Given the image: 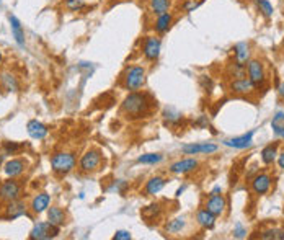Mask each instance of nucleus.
I'll use <instances>...</instances> for the list:
<instances>
[{"label": "nucleus", "instance_id": "nucleus-1", "mask_svg": "<svg viewBox=\"0 0 284 240\" xmlns=\"http://www.w3.org/2000/svg\"><path fill=\"white\" fill-rule=\"evenodd\" d=\"M152 101L149 98V95L141 93V92H131L126 98L123 100L120 111L126 119L136 121L142 119L150 113Z\"/></svg>", "mask_w": 284, "mask_h": 240}, {"label": "nucleus", "instance_id": "nucleus-2", "mask_svg": "<svg viewBox=\"0 0 284 240\" xmlns=\"http://www.w3.org/2000/svg\"><path fill=\"white\" fill-rule=\"evenodd\" d=\"M145 80H147V71L142 66H129L121 75V84L129 92L141 90L145 85Z\"/></svg>", "mask_w": 284, "mask_h": 240}, {"label": "nucleus", "instance_id": "nucleus-3", "mask_svg": "<svg viewBox=\"0 0 284 240\" xmlns=\"http://www.w3.org/2000/svg\"><path fill=\"white\" fill-rule=\"evenodd\" d=\"M103 163V154L100 149L92 147L84 152V155L79 160V170L82 173H93V171L100 170Z\"/></svg>", "mask_w": 284, "mask_h": 240}, {"label": "nucleus", "instance_id": "nucleus-4", "mask_svg": "<svg viewBox=\"0 0 284 240\" xmlns=\"http://www.w3.org/2000/svg\"><path fill=\"white\" fill-rule=\"evenodd\" d=\"M77 159L72 152H56L51 157V168L58 175H67L75 168Z\"/></svg>", "mask_w": 284, "mask_h": 240}, {"label": "nucleus", "instance_id": "nucleus-5", "mask_svg": "<svg viewBox=\"0 0 284 240\" xmlns=\"http://www.w3.org/2000/svg\"><path fill=\"white\" fill-rule=\"evenodd\" d=\"M160 51H162V39L158 38V34H150V36H145L142 41V56L145 61L149 63H155V61L160 57Z\"/></svg>", "mask_w": 284, "mask_h": 240}, {"label": "nucleus", "instance_id": "nucleus-6", "mask_svg": "<svg viewBox=\"0 0 284 240\" xmlns=\"http://www.w3.org/2000/svg\"><path fill=\"white\" fill-rule=\"evenodd\" d=\"M59 232H61V227H58V225L51 224L49 221H46V222H38V224H34V227L31 229L30 238H31V240H49V238L58 237Z\"/></svg>", "mask_w": 284, "mask_h": 240}, {"label": "nucleus", "instance_id": "nucleus-7", "mask_svg": "<svg viewBox=\"0 0 284 240\" xmlns=\"http://www.w3.org/2000/svg\"><path fill=\"white\" fill-rule=\"evenodd\" d=\"M22 188H23L22 182L15 180V178L5 180L2 185H0V200L7 201V203L18 200V198L22 196Z\"/></svg>", "mask_w": 284, "mask_h": 240}, {"label": "nucleus", "instance_id": "nucleus-8", "mask_svg": "<svg viewBox=\"0 0 284 240\" xmlns=\"http://www.w3.org/2000/svg\"><path fill=\"white\" fill-rule=\"evenodd\" d=\"M219 150L217 144L212 142H191L182 146V152L185 155H211Z\"/></svg>", "mask_w": 284, "mask_h": 240}, {"label": "nucleus", "instance_id": "nucleus-9", "mask_svg": "<svg viewBox=\"0 0 284 240\" xmlns=\"http://www.w3.org/2000/svg\"><path fill=\"white\" fill-rule=\"evenodd\" d=\"M247 77L250 79L255 87H261L266 82V71L261 61L250 59L247 63Z\"/></svg>", "mask_w": 284, "mask_h": 240}, {"label": "nucleus", "instance_id": "nucleus-10", "mask_svg": "<svg viewBox=\"0 0 284 240\" xmlns=\"http://www.w3.org/2000/svg\"><path fill=\"white\" fill-rule=\"evenodd\" d=\"M271 183H273V180H271V176H269V173L261 171V173H256L250 180V190L253 195L263 196L271 190Z\"/></svg>", "mask_w": 284, "mask_h": 240}, {"label": "nucleus", "instance_id": "nucleus-11", "mask_svg": "<svg viewBox=\"0 0 284 240\" xmlns=\"http://www.w3.org/2000/svg\"><path fill=\"white\" fill-rule=\"evenodd\" d=\"M28 170V160L17 157V159H10L4 165V173L9 178H18L22 176L25 171Z\"/></svg>", "mask_w": 284, "mask_h": 240}, {"label": "nucleus", "instance_id": "nucleus-12", "mask_svg": "<svg viewBox=\"0 0 284 240\" xmlns=\"http://www.w3.org/2000/svg\"><path fill=\"white\" fill-rule=\"evenodd\" d=\"M204 208L209 212H212L216 217H219V216H222L225 212L227 201H225V198L222 195H209V198H207V201L204 204Z\"/></svg>", "mask_w": 284, "mask_h": 240}, {"label": "nucleus", "instance_id": "nucleus-13", "mask_svg": "<svg viewBox=\"0 0 284 240\" xmlns=\"http://www.w3.org/2000/svg\"><path fill=\"white\" fill-rule=\"evenodd\" d=\"M229 88H231V92L235 95H250L255 92L256 87L248 77H242V79H234L231 82V85H229Z\"/></svg>", "mask_w": 284, "mask_h": 240}, {"label": "nucleus", "instance_id": "nucleus-14", "mask_svg": "<svg viewBox=\"0 0 284 240\" xmlns=\"http://www.w3.org/2000/svg\"><path fill=\"white\" fill-rule=\"evenodd\" d=\"M199 165V162L196 159H182V160H177L175 163H172L170 165V173L173 175H186L190 173V171L196 170Z\"/></svg>", "mask_w": 284, "mask_h": 240}, {"label": "nucleus", "instance_id": "nucleus-15", "mask_svg": "<svg viewBox=\"0 0 284 240\" xmlns=\"http://www.w3.org/2000/svg\"><path fill=\"white\" fill-rule=\"evenodd\" d=\"M253 134H255V129L252 131H248L247 134H242V136H237V137H231V139H225L224 144L227 147H234V149H248L252 146L253 142Z\"/></svg>", "mask_w": 284, "mask_h": 240}, {"label": "nucleus", "instance_id": "nucleus-16", "mask_svg": "<svg viewBox=\"0 0 284 240\" xmlns=\"http://www.w3.org/2000/svg\"><path fill=\"white\" fill-rule=\"evenodd\" d=\"M173 25V15L170 12H165L162 15H157V18L154 20V26H152V30L155 31V34L158 36H162V34L167 33Z\"/></svg>", "mask_w": 284, "mask_h": 240}, {"label": "nucleus", "instance_id": "nucleus-17", "mask_svg": "<svg viewBox=\"0 0 284 240\" xmlns=\"http://www.w3.org/2000/svg\"><path fill=\"white\" fill-rule=\"evenodd\" d=\"M51 204V195L49 193H38L36 196H33V200L30 203V209L34 214H43L44 211H47Z\"/></svg>", "mask_w": 284, "mask_h": 240}, {"label": "nucleus", "instance_id": "nucleus-18", "mask_svg": "<svg viewBox=\"0 0 284 240\" xmlns=\"http://www.w3.org/2000/svg\"><path fill=\"white\" fill-rule=\"evenodd\" d=\"M9 23H10V30H12V36L15 39V43L20 47H25V30L20 20L15 15H9Z\"/></svg>", "mask_w": 284, "mask_h": 240}, {"label": "nucleus", "instance_id": "nucleus-19", "mask_svg": "<svg viewBox=\"0 0 284 240\" xmlns=\"http://www.w3.org/2000/svg\"><path fill=\"white\" fill-rule=\"evenodd\" d=\"M26 131H28L30 137H33V139L41 141V139H44V137L47 136L49 129H47V126L43 125L41 121L31 119V121H28V125H26Z\"/></svg>", "mask_w": 284, "mask_h": 240}, {"label": "nucleus", "instance_id": "nucleus-20", "mask_svg": "<svg viewBox=\"0 0 284 240\" xmlns=\"http://www.w3.org/2000/svg\"><path fill=\"white\" fill-rule=\"evenodd\" d=\"M26 209H28V206L26 203H23L22 200H13L9 203L7 206V212H5V217L7 219H17V217H22L26 214Z\"/></svg>", "mask_w": 284, "mask_h": 240}, {"label": "nucleus", "instance_id": "nucleus-21", "mask_svg": "<svg viewBox=\"0 0 284 240\" xmlns=\"http://www.w3.org/2000/svg\"><path fill=\"white\" fill-rule=\"evenodd\" d=\"M165 178L162 176H152L149 178V182L145 183V187H144V195L145 196H155L158 195L160 191L165 188Z\"/></svg>", "mask_w": 284, "mask_h": 240}, {"label": "nucleus", "instance_id": "nucleus-22", "mask_svg": "<svg viewBox=\"0 0 284 240\" xmlns=\"http://www.w3.org/2000/svg\"><path fill=\"white\" fill-rule=\"evenodd\" d=\"M0 85H2V88L5 92H9V93H15L18 92V88H20V84H18V79L13 75L10 71H5L0 74Z\"/></svg>", "mask_w": 284, "mask_h": 240}, {"label": "nucleus", "instance_id": "nucleus-23", "mask_svg": "<svg viewBox=\"0 0 284 240\" xmlns=\"http://www.w3.org/2000/svg\"><path fill=\"white\" fill-rule=\"evenodd\" d=\"M47 221L58 227H62L67 221V214L59 206H51V208H47Z\"/></svg>", "mask_w": 284, "mask_h": 240}, {"label": "nucleus", "instance_id": "nucleus-24", "mask_svg": "<svg viewBox=\"0 0 284 240\" xmlns=\"http://www.w3.org/2000/svg\"><path fill=\"white\" fill-rule=\"evenodd\" d=\"M196 222L203 229H214V225H216V216L207 211L206 208H201L196 212Z\"/></svg>", "mask_w": 284, "mask_h": 240}, {"label": "nucleus", "instance_id": "nucleus-25", "mask_svg": "<svg viewBox=\"0 0 284 240\" xmlns=\"http://www.w3.org/2000/svg\"><path fill=\"white\" fill-rule=\"evenodd\" d=\"M250 46H248L247 43H239L234 46V61L239 64H244L247 66V63L250 61Z\"/></svg>", "mask_w": 284, "mask_h": 240}, {"label": "nucleus", "instance_id": "nucleus-26", "mask_svg": "<svg viewBox=\"0 0 284 240\" xmlns=\"http://www.w3.org/2000/svg\"><path fill=\"white\" fill-rule=\"evenodd\" d=\"M172 7V0H149L147 2V9L152 15H162L165 12H170Z\"/></svg>", "mask_w": 284, "mask_h": 240}, {"label": "nucleus", "instance_id": "nucleus-27", "mask_svg": "<svg viewBox=\"0 0 284 240\" xmlns=\"http://www.w3.org/2000/svg\"><path fill=\"white\" fill-rule=\"evenodd\" d=\"M278 159V142L268 144L266 147H263L261 150V160L265 165H271V163Z\"/></svg>", "mask_w": 284, "mask_h": 240}, {"label": "nucleus", "instance_id": "nucleus-28", "mask_svg": "<svg viewBox=\"0 0 284 240\" xmlns=\"http://www.w3.org/2000/svg\"><path fill=\"white\" fill-rule=\"evenodd\" d=\"M185 227H186V219L183 216H180V217H175L167 222V225H165V232H167V234H180Z\"/></svg>", "mask_w": 284, "mask_h": 240}, {"label": "nucleus", "instance_id": "nucleus-29", "mask_svg": "<svg viewBox=\"0 0 284 240\" xmlns=\"http://www.w3.org/2000/svg\"><path fill=\"white\" fill-rule=\"evenodd\" d=\"M163 160V154L160 152H150V154H142L137 157V163H144V165H155Z\"/></svg>", "mask_w": 284, "mask_h": 240}, {"label": "nucleus", "instance_id": "nucleus-30", "mask_svg": "<svg viewBox=\"0 0 284 240\" xmlns=\"http://www.w3.org/2000/svg\"><path fill=\"white\" fill-rule=\"evenodd\" d=\"M227 74L231 75V79H242V77H247V66L244 64H239V63H234L229 64L227 67Z\"/></svg>", "mask_w": 284, "mask_h": 240}, {"label": "nucleus", "instance_id": "nucleus-31", "mask_svg": "<svg viewBox=\"0 0 284 240\" xmlns=\"http://www.w3.org/2000/svg\"><path fill=\"white\" fill-rule=\"evenodd\" d=\"M160 212H162L160 204H149L141 211V216L150 222V221H154V219H157L158 216H160Z\"/></svg>", "mask_w": 284, "mask_h": 240}, {"label": "nucleus", "instance_id": "nucleus-32", "mask_svg": "<svg viewBox=\"0 0 284 240\" xmlns=\"http://www.w3.org/2000/svg\"><path fill=\"white\" fill-rule=\"evenodd\" d=\"M260 238L263 240H282L284 238V230L282 229H266V230H263L261 232V235Z\"/></svg>", "mask_w": 284, "mask_h": 240}, {"label": "nucleus", "instance_id": "nucleus-33", "mask_svg": "<svg viewBox=\"0 0 284 240\" xmlns=\"http://www.w3.org/2000/svg\"><path fill=\"white\" fill-rule=\"evenodd\" d=\"M255 4H256V7H258L260 13H261V15L265 17V18L273 17L274 9H273V5L268 2V0H255Z\"/></svg>", "mask_w": 284, "mask_h": 240}, {"label": "nucleus", "instance_id": "nucleus-34", "mask_svg": "<svg viewBox=\"0 0 284 240\" xmlns=\"http://www.w3.org/2000/svg\"><path fill=\"white\" fill-rule=\"evenodd\" d=\"M163 118L167 119L170 125H177V123H180L183 119V116H182V113H180V111H177L175 108H165Z\"/></svg>", "mask_w": 284, "mask_h": 240}, {"label": "nucleus", "instance_id": "nucleus-35", "mask_svg": "<svg viewBox=\"0 0 284 240\" xmlns=\"http://www.w3.org/2000/svg\"><path fill=\"white\" fill-rule=\"evenodd\" d=\"M64 7L69 12H82L87 7L85 0H66Z\"/></svg>", "mask_w": 284, "mask_h": 240}, {"label": "nucleus", "instance_id": "nucleus-36", "mask_svg": "<svg viewBox=\"0 0 284 240\" xmlns=\"http://www.w3.org/2000/svg\"><path fill=\"white\" fill-rule=\"evenodd\" d=\"M20 150V146L17 142H9V141H5L4 142V152L7 155H13V154H17Z\"/></svg>", "mask_w": 284, "mask_h": 240}, {"label": "nucleus", "instance_id": "nucleus-37", "mask_svg": "<svg viewBox=\"0 0 284 240\" xmlns=\"http://www.w3.org/2000/svg\"><path fill=\"white\" fill-rule=\"evenodd\" d=\"M232 234H234L235 238H244V237L247 235V229H245L240 222H237V224H235V227H234V232H232Z\"/></svg>", "mask_w": 284, "mask_h": 240}, {"label": "nucleus", "instance_id": "nucleus-38", "mask_svg": "<svg viewBox=\"0 0 284 240\" xmlns=\"http://www.w3.org/2000/svg\"><path fill=\"white\" fill-rule=\"evenodd\" d=\"M271 128H273V133L284 139V123H276V121H271Z\"/></svg>", "mask_w": 284, "mask_h": 240}, {"label": "nucleus", "instance_id": "nucleus-39", "mask_svg": "<svg viewBox=\"0 0 284 240\" xmlns=\"http://www.w3.org/2000/svg\"><path fill=\"white\" fill-rule=\"evenodd\" d=\"M113 238L115 240H131L133 235H131V232H128V230H118L113 235Z\"/></svg>", "mask_w": 284, "mask_h": 240}, {"label": "nucleus", "instance_id": "nucleus-40", "mask_svg": "<svg viewBox=\"0 0 284 240\" xmlns=\"http://www.w3.org/2000/svg\"><path fill=\"white\" fill-rule=\"evenodd\" d=\"M278 165H279V168L284 170V152H281V154L278 155Z\"/></svg>", "mask_w": 284, "mask_h": 240}, {"label": "nucleus", "instance_id": "nucleus-41", "mask_svg": "<svg viewBox=\"0 0 284 240\" xmlns=\"http://www.w3.org/2000/svg\"><path fill=\"white\" fill-rule=\"evenodd\" d=\"M209 195H222V188H220V187H214Z\"/></svg>", "mask_w": 284, "mask_h": 240}, {"label": "nucleus", "instance_id": "nucleus-42", "mask_svg": "<svg viewBox=\"0 0 284 240\" xmlns=\"http://www.w3.org/2000/svg\"><path fill=\"white\" fill-rule=\"evenodd\" d=\"M278 93H279V97H281V98H284V82H282V84H279V87H278Z\"/></svg>", "mask_w": 284, "mask_h": 240}, {"label": "nucleus", "instance_id": "nucleus-43", "mask_svg": "<svg viewBox=\"0 0 284 240\" xmlns=\"http://www.w3.org/2000/svg\"><path fill=\"white\" fill-rule=\"evenodd\" d=\"M183 191H185V187L178 188V190H177V196H182V193H183Z\"/></svg>", "mask_w": 284, "mask_h": 240}, {"label": "nucleus", "instance_id": "nucleus-44", "mask_svg": "<svg viewBox=\"0 0 284 240\" xmlns=\"http://www.w3.org/2000/svg\"><path fill=\"white\" fill-rule=\"evenodd\" d=\"M0 168H2V155H0Z\"/></svg>", "mask_w": 284, "mask_h": 240}, {"label": "nucleus", "instance_id": "nucleus-45", "mask_svg": "<svg viewBox=\"0 0 284 240\" xmlns=\"http://www.w3.org/2000/svg\"><path fill=\"white\" fill-rule=\"evenodd\" d=\"M0 63H2V52H0Z\"/></svg>", "mask_w": 284, "mask_h": 240}]
</instances>
